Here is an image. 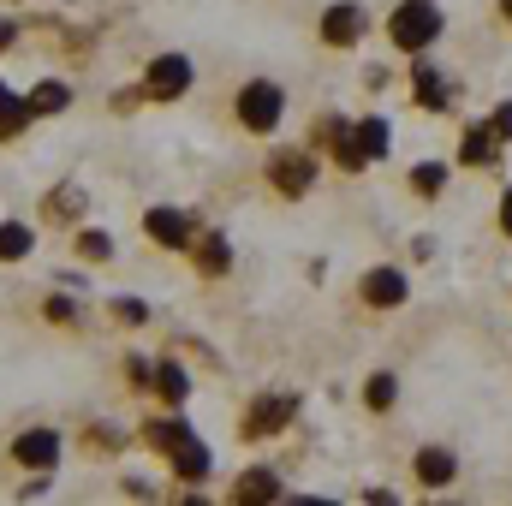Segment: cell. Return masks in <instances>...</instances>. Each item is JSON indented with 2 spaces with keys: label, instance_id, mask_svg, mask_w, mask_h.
I'll return each instance as SVG.
<instances>
[{
  "label": "cell",
  "instance_id": "cell-1",
  "mask_svg": "<svg viewBox=\"0 0 512 506\" xmlns=\"http://www.w3.org/2000/svg\"><path fill=\"white\" fill-rule=\"evenodd\" d=\"M387 36H393V48L423 54V48L441 36V6H435V0H399L393 18H387Z\"/></svg>",
  "mask_w": 512,
  "mask_h": 506
},
{
  "label": "cell",
  "instance_id": "cell-2",
  "mask_svg": "<svg viewBox=\"0 0 512 506\" xmlns=\"http://www.w3.org/2000/svg\"><path fill=\"white\" fill-rule=\"evenodd\" d=\"M60 453H66V441H60V429H48V423H30V429H18L12 441H6V459L18 465V471H54L60 465Z\"/></svg>",
  "mask_w": 512,
  "mask_h": 506
},
{
  "label": "cell",
  "instance_id": "cell-3",
  "mask_svg": "<svg viewBox=\"0 0 512 506\" xmlns=\"http://www.w3.org/2000/svg\"><path fill=\"white\" fill-rule=\"evenodd\" d=\"M191 78H197V66H191L179 48H167V54H155V60L143 66V102H179V96L191 90Z\"/></svg>",
  "mask_w": 512,
  "mask_h": 506
},
{
  "label": "cell",
  "instance_id": "cell-4",
  "mask_svg": "<svg viewBox=\"0 0 512 506\" xmlns=\"http://www.w3.org/2000/svg\"><path fill=\"white\" fill-rule=\"evenodd\" d=\"M292 417H298V393H256L245 405V417H239V435L245 441H268V435L292 429Z\"/></svg>",
  "mask_w": 512,
  "mask_h": 506
},
{
  "label": "cell",
  "instance_id": "cell-5",
  "mask_svg": "<svg viewBox=\"0 0 512 506\" xmlns=\"http://www.w3.org/2000/svg\"><path fill=\"white\" fill-rule=\"evenodd\" d=\"M233 114H239V126H245V131H274V126H280V114H286V96H280V84L251 78V84L239 90Z\"/></svg>",
  "mask_w": 512,
  "mask_h": 506
},
{
  "label": "cell",
  "instance_id": "cell-6",
  "mask_svg": "<svg viewBox=\"0 0 512 506\" xmlns=\"http://www.w3.org/2000/svg\"><path fill=\"white\" fill-rule=\"evenodd\" d=\"M268 185H274L280 197H304V191L316 185V155H310V149H274V155H268Z\"/></svg>",
  "mask_w": 512,
  "mask_h": 506
},
{
  "label": "cell",
  "instance_id": "cell-7",
  "mask_svg": "<svg viewBox=\"0 0 512 506\" xmlns=\"http://www.w3.org/2000/svg\"><path fill=\"white\" fill-rule=\"evenodd\" d=\"M143 233H149L161 251H191V239H197V215L155 203V209H143Z\"/></svg>",
  "mask_w": 512,
  "mask_h": 506
},
{
  "label": "cell",
  "instance_id": "cell-8",
  "mask_svg": "<svg viewBox=\"0 0 512 506\" xmlns=\"http://www.w3.org/2000/svg\"><path fill=\"white\" fill-rule=\"evenodd\" d=\"M358 36H364V12H358V0H340V6L322 12V42H328V48H352Z\"/></svg>",
  "mask_w": 512,
  "mask_h": 506
},
{
  "label": "cell",
  "instance_id": "cell-9",
  "mask_svg": "<svg viewBox=\"0 0 512 506\" xmlns=\"http://www.w3.org/2000/svg\"><path fill=\"white\" fill-rule=\"evenodd\" d=\"M191 268H197L203 280H221V274L233 268V245H227V233H197V239H191Z\"/></svg>",
  "mask_w": 512,
  "mask_h": 506
},
{
  "label": "cell",
  "instance_id": "cell-10",
  "mask_svg": "<svg viewBox=\"0 0 512 506\" xmlns=\"http://www.w3.org/2000/svg\"><path fill=\"white\" fill-rule=\"evenodd\" d=\"M84 203H90L84 185H54V191L42 197V221H48V227H72V221L84 215Z\"/></svg>",
  "mask_w": 512,
  "mask_h": 506
},
{
  "label": "cell",
  "instance_id": "cell-11",
  "mask_svg": "<svg viewBox=\"0 0 512 506\" xmlns=\"http://www.w3.org/2000/svg\"><path fill=\"white\" fill-rule=\"evenodd\" d=\"M167 465H173V477L179 483H191V489H203V477H209V447L191 435V441H179L173 453H167Z\"/></svg>",
  "mask_w": 512,
  "mask_h": 506
},
{
  "label": "cell",
  "instance_id": "cell-12",
  "mask_svg": "<svg viewBox=\"0 0 512 506\" xmlns=\"http://www.w3.org/2000/svg\"><path fill=\"white\" fill-rule=\"evenodd\" d=\"M405 274L399 268H370L364 274V304H376V310H393V304H405Z\"/></svg>",
  "mask_w": 512,
  "mask_h": 506
},
{
  "label": "cell",
  "instance_id": "cell-13",
  "mask_svg": "<svg viewBox=\"0 0 512 506\" xmlns=\"http://www.w3.org/2000/svg\"><path fill=\"white\" fill-rule=\"evenodd\" d=\"M137 435H143V447H155V453H173V447H179V441H191L197 429H191L185 417H143V429H137Z\"/></svg>",
  "mask_w": 512,
  "mask_h": 506
},
{
  "label": "cell",
  "instance_id": "cell-14",
  "mask_svg": "<svg viewBox=\"0 0 512 506\" xmlns=\"http://www.w3.org/2000/svg\"><path fill=\"white\" fill-rule=\"evenodd\" d=\"M149 393H155L161 405H185V399H191V376H185V364L161 358V364H155V376H149Z\"/></svg>",
  "mask_w": 512,
  "mask_h": 506
},
{
  "label": "cell",
  "instance_id": "cell-15",
  "mask_svg": "<svg viewBox=\"0 0 512 506\" xmlns=\"http://www.w3.org/2000/svg\"><path fill=\"white\" fill-rule=\"evenodd\" d=\"M233 501H239V506H268V501H280V477L256 465V471H245V477L233 483Z\"/></svg>",
  "mask_w": 512,
  "mask_h": 506
},
{
  "label": "cell",
  "instance_id": "cell-16",
  "mask_svg": "<svg viewBox=\"0 0 512 506\" xmlns=\"http://www.w3.org/2000/svg\"><path fill=\"white\" fill-rule=\"evenodd\" d=\"M24 102H30V114H36V120H48V114H66V108H72V84H66V78H42V84H36Z\"/></svg>",
  "mask_w": 512,
  "mask_h": 506
},
{
  "label": "cell",
  "instance_id": "cell-17",
  "mask_svg": "<svg viewBox=\"0 0 512 506\" xmlns=\"http://www.w3.org/2000/svg\"><path fill=\"white\" fill-rule=\"evenodd\" d=\"M417 483L423 489H447L453 483V453L447 447H423L417 453Z\"/></svg>",
  "mask_w": 512,
  "mask_h": 506
},
{
  "label": "cell",
  "instance_id": "cell-18",
  "mask_svg": "<svg viewBox=\"0 0 512 506\" xmlns=\"http://www.w3.org/2000/svg\"><path fill=\"white\" fill-rule=\"evenodd\" d=\"M30 120H36V114H30V102L6 90V96H0V143H18V137H24V126H30Z\"/></svg>",
  "mask_w": 512,
  "mask_h": 506
},
{
  "label": "cell",
  "instance_id": "cell-19",
  "mask_svg": "<svg viewBox=\"0 0 512 506\" xmlns=\"http://www.w3.org/2000/svg\"><path fill=\"white\" fill-rule=\"evenodd\" d=\"M30 251H36V227H24V221H0V262H24Z\"/></svg>",
  "mask_w": 512,
  "mask_h": 506
},
{
  "label": "cell",
  "instance_id": "cell-20",
  "mask_svg": "<svg viewBox=\"0 0 512 506\" xmlns=\"http://www.w3.org/2000/svg\"><path fill=\"white\" fill-rule=\"evenodd\" d=\"M358 143H364L370 161H382V155H393V126L382 114H370V120H358Z\"/></svg>",
  "mask_w": 512,
  "mask_h": 506
},
{
  "label": "cell",
  "instance_id": "cell-21",
  "mask_svg": "<svg viewBox=\"0 0 512 506\" xmlns=\"http://www.w3.org/2000/svg\"><path fill=\"white\" fill-rule=\"evenodd\" d=\"M42 322H54V328H72V322H78V298H72V286H60V292L42 298Z\"/></svg>",
  "mask_w": 512,
  "mask_h": 506
},
{
  "label": "cell",
  "instance_id": "cell-22",
  "mask_svg": "<svg viewBox=\"0 0 512 506\" xmlns=\"http://www.w3.org/2000/svg\"><path fill=\"white\" fill-rule=\"evenodd\" d=\"M120 447H126V429H114V423H90V429H84V453H90V459L120 453Z\"/></svg>",
  "mask_w": 512,
  "mask_h": 506
},
{
  "label": "cell",
  "instance_id": "cell-23",
  "mask_svg": "<svg viewBox=\"0 0 512 506\" xmlns=\"http://www.w3.org/2000/svg\"><path fill=\"white\" fill-rule=\"evenodd\" d=\"M78 256L84 262H114V233L108 227H84L78 233Z\"/></svg>",
  "mask_w": 512,
  "mask_h": 506
},
{
  "label": "cell",
  "instance_id": "cell-24",
  "mask_svg": "<svg viewBox=\"0 0 512 506\" xmlns=\"http://www.w3.org/2000/svg\"><path fill=\"white\" fill-rule=\"evenodd\" d=\"M495 137H501L495 126H471V131H465V149H459V161H471V167H477V161H489V155H495Z\"/></svg>",
  "mask_w": 512,
  "mask_h": 506
},
{
  "label": "cell",
  "instance_id": "cell-25",
  "mask_svg": "<svg viewBox=\"0 0 512 506\" xmlns=\"http://www.w3.org/2000/svg\"><path fill=\"white\" fill-rule=\"evenodd\" d=\"M417 108H447V78L417 66Z\"/></svg>",
  "mask_w": 512,
  "mask_h": 506
},
{
  "label": "cell",
  "instance_id": "cell-26",
  "mask_svg": "<svg viewBox=\"0 0 512 506\" xmlns=\"http://www.w3.org/2000/svg\"><path fill=\"white\" fill-rule=\"evenodd\" d=\"M441 185H447V167H441V161H417V167H411V191H417V197H435Z\"/></svg>",
  "mask_w": 512,
  "mask_h": 506
},
{
  "label": "cell",
  "instance_id": "cell-27",
  "mask_svg": "<svg viewBox=\"0 0 512 506\" xmlns=\"http://www.w3.org/2000/svg\"><path fill=\"white\" fill-rule=\"evenodd\" d=\"M108 316H114L120 328H149V304H143V298H114Z\"/></svg>",
  "mask_w": 512,
  "mask_h": 506
},
{
  "label": "cell",
  "instance_id": "cell-28",
  "mask_svg": "<svg viewBox=\"0 0 512 506\" xmlns=\"http://www.w3.org/2000/svg\"><path fill=\"white\" fill-rule=\"evenodd\" d=\"M364 399H370V411H387V405H393V399H399V381L387 376H370V387H364Z\"/></svg>",
  "mask_w": 512,
  "mask_h": 506
},
{
  "label": "cell",
  "instance_id": "cell-29",
  "mask_svg": "<svg viewBox=\"0 0 512 506\" xmlns=\"http://www.w3.org/2000/svg\"><path fill=\"white\" fill-rule=\"evenodd\" d=\"M149 376H155V364H143V358H126V387L149 393Z\"/></svg>",
  "mask_w": 512,
  "mask_h": 506
},
{
  "label": "cell",
  "instance_id": "cell-30",
  "mask_svg": "<svg viewBox=\"0 0 512 506\" xmlns=\"http://www.w3.org/2000/svg\"><path fill=\"white\" fill-rule=\"evenodd\" d=\"M18 36H24V30H18V18H6V12H0V54H12V48H18Z\"/></svg>",
  "mask_w": 512,
  "mask_h": 506
},
{
  "label": "cell",
  "instance_id": "cell-31",
  "mask_svg": "<svg viewBox=\"0 0 512 506\" xmlns=\"http://www.w3.org/2000/svg\"><path fill=\"white\" fill-rule=\"evenodd\" d=\"M489 126L501 131V137H512V102H507V108H501V114H495V120H489Z\"/></svg>",
  "mask_w": 512,
  "mask_h": 506
},
{
  "label": "cell",
  "instance_id": "cell-32",
  "mask_svg": "<svg viewBox=\"0 0 512 506\" xmlns=\"http://www.w3.org/2000/svg\"><path fill=\"white\" fill-rule=\"evenodd\" d=\"M501 227L512 233V191H507V203H501Z\"/></svg>",
  "mask_w": 512,
  "mask_h": 506
},
{
  "label": "cell",
  "instance_id": "cell-33",
  "mask_svg": "<svg viewBox=\"0 0 512 506\" xmlns=\"http://www.w3.org/2000/svg\"><path fill=\"white\" fill-rule=\"evenodd\" d=\"M501 6H507V18H512V0H501Z\"/></svg>",
  "mask_w": 512,
  "mask_h": 506
},
{
  "label": "cell",
  "instance_id": "cell-34",
  "mask_svg": "<svg viewBox=\"0 0 512 506\" xmlns=\"http://www.w3.org/2000/svg\"><path fill=\"white\" fill-rule=\"evenodd\" d=\"M0 96H6V84H0Z\"/></svg>",
  "mask_w": 512,
  "mask_h": 506
}]
</instances>
